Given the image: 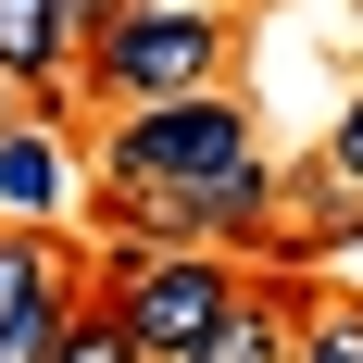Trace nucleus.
<instances>
[{
  "mask_svg": "<svg viewBox=\"0 0 363 363\" xmlns=\"http://www.w3.org/2000/svg\"><path fill=\"white\" fill-rule=\"evenodd\" d=\"M301 238H363V188L313 163V176H301Z\"/></svg>",
  "mask_w": 363,
  "mask_h": 363,
  "instance_id": "obj_9",
  "label": "nucleus"
},
{
  "mask_svg": "<svg viewBox=\"0 0 363 363\" xmlns=\"http://www.w3.org/2000/svg\"><path fill=\"white\" fill-rule=\"evenodd\" d=\"M326 176H351V188H363V88L338 101V125H326Z\"/></svg>",
  "mask_w": 363,
  "mask_h": 363,
  "instance_id": "obj_11",
  "label": "nucleus"
},
{
  "mask_svg": "<svg viewBox=\"0 0 363 363\" xmlns=\"http://www.w3.org/2000/svg\"><path fill=\"white\" fill-rule=\"evenodd\" d=\"M176 13H238V0H176Z\"/></svg>",
  "mask_w": 363,
  "mask_h": 363,
  "instance_id": "obj_12",
  "label": "nucleus"
},
{
  "mask_svg": "<svg viewBox=\"0 0 363 363\" xmlns=\"http://www.w3.org/2000/svg\"><path fill=\"white\" fill-rule=\"evenodd\" d=\"M63 313H75L63 238H50V225H0V363H50Z\"/></svg>",
  "mask_w": 363,
  "mask_h": 363,
  "instance_id": "obj_4",
  "label": "nucleus"
},
{
  "mask_svg": "<svg viewBox=\"0 0 363 363\" xmlns=\"http://www.w3.org/2000/svg\"><path fill=\"white\" fill-rule=\"evenodd\" d=\"M289 301H276V289H238V301H225V326L213 338H201V351H188V363H289Z\"/></svg>",
  "mask_w": 363,
  "mask_h": 363,
  "instance_id": "obj_7",
  "label": "nucleus"
},
{
  "mask_svg": "<svg viewBox=\"0 0 363 363\" xmlns=\"http://www.w3.org/2000/svg\"><path fill=\"white\" fill-rule=\"evenodd\" d=\"M225 63H238V13H176V0H125L88 50H75V75H88L101 113L201 101V88H225Z\"/></svg>",
  "mask_w": 363,
  "mask_h": 363,
  "instance_id": "obj_1",
  "label": "nucleus"
},
{
  "mask_svg": "<svg viewBox=\"0 0 363 363\" xmlns=\"http://www.w3.org/2000/svg\"><path fill=\"white\" fill-rule=\"evenodd\" d=\"M289 363H363V301H326V313L289 338Z\"/></svg>",
  "mask_w": 363,
  "mask_h": 363,
  "instance_id": "obj_10",
  "label": "nucleus"
},
{
  "mask_svg": "<svg viewBox=\"0 0 363 363\" xmlns=\"http://www.w3.org/2000/svg\"><path fill=\"white\" fill-rule=\"evenodd\" d=\"M63 63H75L63 0H0V75L13 88H63Z\"/></svg>",
  "mask_w": 363,
  "mask_h": 363,
  "instance_id": "obj_6",
  "label": "nucleus"
},
{
  "mask_svg": "<svg viewBox=\"0 0 363 363\" xmlns=\"http://www.w3.org/2000/svg\"><path fill=\"white\" fill-rule=\"evenodd\" d=\"M0 213L13 225H63L75 213V150L50 138V125H13V138H0Z\"/></svg>",
  "mask_w": 363,
  "mask_h": 363,
  "instance_id": "obj_5",
  "label": "nucleus"
},
{
  "mask_svg": "<svg viewBox=\"0 0 363 363\" xmlns=\"http://www.w3.org/2000/svg\"><path fill=\"white\" fill-rule=\"evenodd\" d=\"M50 363H138V338L113 326V301H75L63 338H50Z\"/></svg>",
  "mask_w": 363,
  "mask_h": 363,
  "instance_id": "obj_8",
  "label": "nucleus"
},
{
  "mask_svg": "<svg viewBox=\"0 0 363 363\" xmlns=\"http://www.w3.org/2000/svg\"><path fill=\"white\" fill-rule=\"evenodd\" d=\"M251 289L225 251H113V326L138 338V363H188L201 338L225 326V301Z\"/></svg>",
  "mask_w": 363,
  "mask_h": 363,
  "instance_id": "obj_3",
  "label": "nucleus"
},
{
  "mask_svg": "<svg viewBox=\"0 0 363 363\" xmlns=\"http://www.w3.org/2000/svg\"><path fill=\"white\" fill-rule=\"evenodd\" d=\"M225 163H251V113L225 101V88L163 101V113H113V138H101V188H150V201L213 188Z\"/></svg>",
  "mask_w": 363,
  "mask_h": 363,
  "instance_id": "obj_2",
  "label": "nucleus"
}]
</instances>
